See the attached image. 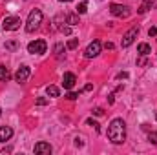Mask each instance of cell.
<instances>
[{
  "label": "cell",
  "instance_id": "6da1fadb",
  "mask_svg": "<svg viewBox=\"0 0 157 155\" xmlns=\"http://www.w3.org/2000/svg\"><path fill=\"white\" fill-rule=\"evenodd\" d=\"M108 139L113 144H122L126 141V124L122 119H113L108 126Z\"/></svg>",
  "mask_w": 157,
  "mask_h": 155
},
{
  "label": "cell",
  "instance_id": "7a4b0ae2",
  "mask_svg": "<svg viewBox=\"0 0 157 155\" xmlns=\"http://www.w3.org/2000/svg\"><path fill=\"white\" fill-rule=\"evenodd\" d=\"M42 18H44L42 11H40V9H33V11L29 13V17H28V22H26V31H28V33L37 31V29L40 28V24H42Z\"/></svg>",
  "mask_w": 157,
  "mask_h": 155
},
{
  "label": "cell",
  "instance_id": "3957f363",
  "mask_svg": "<svg viewBox=\"0 0 157 155\" xmlns=\"http://www.w3.org/2000/svg\"><path fill=\"white\" fill-rule=\"evenodd\" d=\"M110 13L117 18H126L130 17V7L128 6H122V4H112L110 6Z\"/></svg>",
  "mask_w": 157,
  "mask_h": 155
},
{
  "label": "cell",
  "instance_id": "277c9868",
  "mask_svg": "<svg viewBox=\"0 0 157 155\" xmlns=\"http://www.w3.org/2000/svg\"><path fill=\"white\" fill-rule=\"evenodd\" d=\"M46 49H48V44L44 40H33L28 44V51L31 55H42V53H46Z\"/></svg>",
  "mask_w": 157,
  "mask_h": 155
},
{
  "label": "cell",
  "instance_id": "5b68a950",
  "mask_svg": "<svg viewBox=\"0 0 157 155\" xmlns=\"http://www.w3.org/2000/svg\"><path fill=\"white\" fill-rule=\"evenodd\" d=\"M20 24H22V20L18 17H6L4 22H2V28L6 31H17L20 28Z\"/></svg>",
  "mask_w": 157,
  "mask_h": 155
},
{
  "label": "cell",
  "instance_id": "8992f818",
  "mask_svg": "<svg viewBox=\"0 0 157 155\" xmlns=\"http://www.w3.org/2000/svg\"><path fill=\"white\" fill-rule=\"evenodd\" d=\"M137 35H139V28L137 26H133V28H130L126 33H124V37H122V42H121V46L122 47H128V46H132L133 44V40L137 39Z\"/></svg>",
  "mask_w": 157,
  "mask_h": 155
},
{
  "label": "cell",
  "instance_id": "52a82bcc",
  "mask_svg": "<svg viewBox=\"0 0 157 155\" xmlns=\"http://www.w3.org/2000/svg\"><path fill=\"white\" fill-rule=\"evenodd\" d=\"M101 47H102V44L99 42V40H93L88 47H86V51H84V55H86V59H95L99 53H101Z\"/></svg>",
  "mask_w": 157,
  "mask_h": 155
},
{
  "label": "cell",
  "instance_id": "ba28073f",
  "mask_svg": "<svg viewBox=\"0 0 157 155\" xmlns=\"http://www.w3.org/2000/svg\"><path fill=\"white\" fill-rule=\"evenodd\" d=\"M29 68L28 66H20L18 70H17V73H15V80L18 82V84H22V82H26L28 78H29Z\"/></svg>",
  "mask_w": 157,
  "mask_h": 155
},
{
  "label": "cell",
  "instance_id": "9c48e42d",
  "mask_svg": "<svg viewBox=\"0 0 157 155\" xmlns=\"http://www.w3.org/2000/svg\"><path fill=\"white\" fill-rule=\"evenodd\" d=\"M75 82H77V77H75L73 73H64V77H62V86H64V89H71V88L75 86Z\"/></svg>",
  "mask_w": 157,
  "mask_h": 155
},
{
  "label": "cell",
  "instance_id": "30bf717a",
  "mask_svg": "<svg viewBox=\"0 0 157 155\" xmlns=\"http://www.w3.org/2000/svg\"><path fill=\"white\" fill-rule=\"evenodd\" d=\"M53 152V148L48 144V142H39V144H35V153L39 155H49Z\"/></svg>",
  "mask_w": 157,
  "mask_h": 155
},
{
  "label": "cell",
  "instance_id": "8fae6325",
  "mask_svg": "<svg viewBox=\"0 0 157 155\" xmlns=\"http://www.w3.org/2000/svg\"><path fill=\"white\" fill-rule=\"evenodd\" d=\"M13 137V130L9 126H0V142H6Z\"/></svg>",
  "mask_w": 157,
  "mask_h": 155
},
{
  "label": "cell",
  "instance_id": "7c38bea8",
  "mask_svg": "<svg viewBox=\"0 0 157 155\" xmlns=\"http://www.w3.org/2000/svg\"><path fill=\"white\" fill-rule=\"evenodd\" d=\"M66 49H68V47H64V44H60V42H59V44H55V57H57L59 60H62V59H64V55H66V53H64Z\"/></svg>",
  "mask_w": 157,
  "mask_h": 155
},
{
  "label": "cell",
  "instance_id": "4fadbf2b",
  "mask_svg": "<svg viewBox=\"0 0 157 155\" xmlns=\"http://www.w3.org/2000/svg\"><path fill=\"white\" fill-rule=\"evenodd\" d=\"M137 51H139V55H141V57H146V55H150V51H152V49H150V46H148L146 42H141V44L137 46Z\"/></svg>",
  "mask_w": 157,
  "mask_h": 155
},
{
  "label": "cell",
  "instance_id": "5bb4252c",
  "mask_svg": "<svg viewBox=\"0 0 157 155\" xmlns=\"http://www.w3.org/2000/svg\"><path fill=\"white\" fill-rule=\"evenodd\" d=\"M64 20H66V24H70V26H77L78 24V15H66L64 17Z\"/></svg>",
  "mask_w": 157,
  "mask_h": 155
},
{
  "label": "cell",
  "instance_id": "9a60e30c",
  "mask_svg": "<svg viewBox=\"0 0 157 155\" xmlns=\"http://www.w3.org/2000/svg\"><path fill=\"white\" fill-rule=\"evenodd\" d=\"M46 93H48V97H59V88L57 86H48L46 88Z\"/></svg>",
  "mask_w": 157,
  "mask_h": 155
},
{
  "label": "cell",
  "instance_id": "2e32d148",
  "mask_svg": "<svg viewBox=\"0 0 157 155\" xmlns=\"http://www.w3.org/2000/svg\"><path fill=\"white\" fill-rule=\"evenodd\" d=\"M152 6H154V4H152V2H150V0H146V2H143V4H141V7H139V9H137V11H139V13H141V15H144V13H146V11H148V9H150V7H152Z\"/></svg>",
  "mask_w": 157,
  "mask_h": 155
},
{
  "label": "cell",
  "instance_id": "e0dca14e",
  "mask_svg": "<svg viewBox=\"0 0 157 155\" xmlns=\"http://www.w3.org/2000/svg\"><path fill=\"white\" fill-rule=\"evenodd\" d=\"M6 49L17 51V49H18V42H17V40H7V42H6Z\"/></svg>",
  "mask_w": 157,
  "mask_h": 155
},
{
  "label": "cell",
  "instance_id": "ac0fdd59",
  "mask_svg": "<svg viewBox=\"0 0 157 155\" xmlns=\"http://www.w3.org/2000/svg\"><path fill=\"white\" fill-rule=\"evenodd\" d=\"M9 77H11L9 75V70L6 66H0V80H7Z\"/></svg>",
  "mask_w": 157,
  "mask_h": 155
},
{
  "label": "cell",
  "instance_id": "d6986e66",
  "mask_svg": "<svg viewBox=\"0 0 157 155\" xmlns=\"http://www.w3.org/2000/svg\"><path fill=\"white\" fill-rule=\"evenodd\" d=\"M75 9H77V15H84V13L88 11V6H86V2H80Z\"/></svg>",
  "mask_w": 157,
  "mask_h": 155
},
{
  "label": "cell",
  "instance_id": "ffe728a7",
  "mask_svg": "<svg viewBox=\"0 0 157 155\" xmlns=\"http://www.w3.org/2000/svg\"><path fill=\"white\" fill-rule=\"evenodd\" d=\"M86 124H88V126H93V128H95V131H101V126H99V122H97V120L88 119V120H86Z\"/></svg>",
  "mask_w": 157,
  "mask_h": 155
},
{
  "label": "cell",
  "instance_id": "44dd1931",
  "mask_svg": "<svg viewBox=\"0 0 157 155\" xmlns=\"http://www.w3.org/2000/svg\"><path fill=\"white\" fill-rule=\"evenodd\" d=\"M77 46H78V39H71V40H68V44H66L68 49H75Z\"/></svg>",
  "mask_w": 157,
  "mask_h": 155
},
{
  "label": "cell",
  "instance_id": "7402d4cb",
  "mask_svg": "<svg viewBox=\"0 0 157 155\" xmlns=\"http://www.w3.org/2000/svg\"><path fill=\"white\" fill-rule=\"evenodd\" d=\"M148 141H150L152 144H157V131H150V133H148Z\"/></svg>",
  "mask_w": 157,
  "mask_h": 155
},
{
  "label": "cell",
  "instance_id": "603a6c76",
  "mask_svg": "<svg viewBox=\"0 0 157 155\" xmlns=\"http://www.w3.org/2000/svg\"><path fill=\"white\" fill-rule=\"evenodd\" d=\"M59 29H60L64 35H71V28H70V26H60Z\"/></svg>",
  "mask_w": 157,
  "mask_h": 155
},
{
  "label": "cell",
  "instance_id": "cb8c5ba5",
  "mask_svg": "<svg viewBox=\"0 0 157 155\" xmlns=\"http://www.w3.org/2000/svg\"><path fill=\"white\" fill-rule=\"evenodd\" d=\"M48 102H49L48 99H44V97H40V99H37V102H35V104H37V106H46Z\"/></svg>",
  "mask_w": 157,
  "mask_h": 155
},
{
  "label": "cell",
  "instance_id": "d4e9b609",
  "mask_svg": "<svg viewBox=\"0 0 157 155\" xmlns=\"http://www.w3.org/2000/svg\"><path fill=\"white\" fill-rule=\"evenodd\" d=\"M77 97H78V93H75V91H70V93L66 95V99H68V100H75Z\"/></svg>",
  "mask_w": 157,
  "mask_h": 155
},
{
  "label": "cell",
  "instance_id": "484cf974",
  "mask_svg": "<svg viewBox=\"0 0 157 155\" xmlns=\"http://www.w3.org/2000/svg\"><path fill=\"white\" fill-rule=\"evenodd\" d=\"M148 35H150V37H157V26H154V28L148 29Z\"/></svg>",
  "mask_w": 157,
  "mask_h": 155
},
{
  "label": "cell",
  "instance_id": "4316f807",
  "mask_svg": "<svg viewBox=\"0 0 157 155\" xmlns=\"http://www.w3.org/2000/svg\"><path fill=\"white\" fill-rule=\"evenodd\" d=\"M93 115L101 117V115H104V112H102V110H101V108H95V110H93Z\"/></svg>",
  "mask_w": 157,
  "mask_h": 155
},
{
  "label": "cell",
  "instance_id": "83f0119b",
  "mask_svg": "<svg viewBox=\"0 0 157 155\" xmlns=\"http://www.w3.org/2000/svg\"><path fill=\"white\" fill-rule=\"evenodd\" d=\"M117 78H119V80H122V78H128V73H126V71H122V73H119V75H117Z\"/></svg>",
  "mask_w": 157,
  "mask_h": 155
},
{
  "label": "cell",
  "instance_id": "f1b7e54d",
  "mask_svg": "<svg viewBox=\"0 0 157 155\" xmlns=\"http://www.w3.org/2000/svg\"><path fill=\"white\" fill-rule=\"evenodd\" d=\"M75 144H77V146H82L84 142H82V139H80V137H77V139H75Z\"/></svg>",
  "mask_w": 157,
  "mask_h": 155
},
{
  "label": "cell",
  "instance_id": "f546056e",
  "mask_svg": "<svg viewBox=\"0 0 157 155\" xmlns=\"http://www.w3.org/2000/svg\"><path fill=\"white\" fill-rule=\"evenodd\" d=\"M104 47H106V49H113V44H112V42H106Z\"/></svg>",
  "mask_w": 157,
  "mask_h": 155
},
{
  "label": "cell",
  "instance_id": "4dcf8cb0",
  "mask_svg": "<svg viewBox=\"0 0 157 155\" xmlns=\"http://www.w3.org/2000/svg\"><path fill=\"white\" fill-rule=\"evenodd\" d=\"M91 89H93V86H91V84H86V86H84V91H91Z\"/></svg>",
  "mask_w": 157,
  "mask_h": 155
},
{
  "label": "cell",
  "instance_id": "1f68e13d",
  "mask_svg": "<svg viewBox=\"0 0 157 155\" xmlns=\"http://www.w3.org/2000/svg\"><path fill=\"white\" fill-rule=\"evenodd\" d=\"M59 2H71V0H59Z\"/></svg>",
  "mask_w": 157,
  "mask_h": 155
},
{
  "label": "cell",
  "instance_id": "d6a6232c",
  "mask_svg": "<svg viewBox=\"0 0 157 155\" xmlns=\"http://www.w3.org/2000/svg\"><path fill=\"white\" fill-rule=\"evenodd\" d=\"M0 115H2V110H0Z\"/></svg>",
  "mask_w": 157,
  "mask_h": 155
},
{
  "label": "cell",
  "instance_id": "836d02e7",
  "mask_svg": "<svg viewBox=\"0 0 157 155\" xmlns=\"http://www.w3.org/2000/svg\"><path fill=\"white\" fill-rule=\"evenodd\" d=\"M155 119H157V115H155Z\"/></svg>",
  "mask_w": 157,
  "mask_h": 155
}]
</instances>
